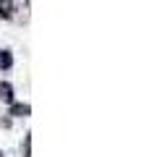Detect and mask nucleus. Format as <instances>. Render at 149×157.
<instances>
[{
    "mask_svg": "<svg viewBox=\"0 0 149 157\" xmlns=\"http://www.w3.org/2000/svg\"><path fill=\"white\" fill-rule=\"evenodd\" d=\"M0 16L3 18L13 16V0H0Z\"/></svg>",
    "mask_w": 149,
    "mask_h": 157,
    "instance_id": "obj_1",
    "label": "nucleus"
},
{
    "mask_svg": "<svg viewBox=\"0 0 149 157\" xmlns=\"http://www.w3.org/2000/svg\"><path fill=\"white\" fill-rule=\"evenodd\" d=\"M0 97H3L6 102H13V86L8 84V81H3V84H0Z\"/></svg>",
    "mask_w": 149,
    "mask_h": 157,
    "instance_id": "obj_2",
    "label": "nucleus"
},
{
    "mask_svg": "<svg viewBox=\"0 0 149 157\" xmlns=\"http://www.w3.org/2000/svg\"><path fill=\"white\" fill-rule=\"evenodd\" d=\"M11 115H16V118L29 115V105H13V107H11Z\"/></svg>",
    "mask_w": 149,
    "mask_h": 157,
    "instance_id": "obj_3",
    "label": "nucleus"
},
{
    "mask_svg": "<svg viewBox=\"0 0 149 157\" xmlns=\"http://www.w3.org/2000/svg\"><path fill=\"white\" fill-rule=\"evenodd\" d=\"M11 66H13L11 52H8V50H3V52H0V68H11Z\"/></svg>",
    "mask_w": 149,
    "mask_h": 157,
    "instance_id": "obj_4",
    "label": "nucleus"
}]
</instances>
